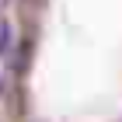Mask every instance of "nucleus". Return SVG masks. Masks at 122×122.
Instances as JSON below:
<instances>
[{
    "instance_id": "f257e3e1",
    "label": "nucleus",
    "mask_w": 122,
    "mask_h": 122,
    "mask_svg": "<svg viewBox=\"0 0 122 122\" xmlns=\"http://www.w3.org/2000/svg\"><path fill=\"white\" fill-rule=\"evenodd\" d=\"M10 52V25L7 21H0V56Z\"/></svg>"
},
{
    "instance_id": "f03ea898",
    "label": "nucleus",
    "mask_w": 122,
    "mask_h": 122,
    "mask_svg": "<svg viewBox=\"0 0 122 122\" xmlns=\"http://www.w3.org/2000/svg\"><path fill=\"white\" fill-rule=\"evenodd\" d=\"M0 4H4V0H0Z\"/></svg>"
}]
</instances>
